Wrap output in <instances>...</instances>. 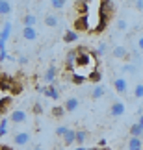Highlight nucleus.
<instances>
[{"mask_svg": "<svg viewBox=\"0 0 143 150\" xmlns=\"http://www.w3.org/2000/svg\"><path fill=\"white\" fill-rule=\"evenodd\" d=\"M36 22H37V17L33 13H26L22 17V26H36Z\"/></svg>", "mask_w": 143, "mask_h": 150, "instance_id": "obj_20", "label": "nucleus"}, {"mask_svg": "<svg viewBox=\"0 0 143 150\" xmlns=\"http://www.w3.org/2000/svg\"><path fill=\"white\" fill-rule=\"evenodd\" d=\"M50 115H52L54 119H61L65 115V108L63 106H54L52 109H50Z\"/></svg>", "mask_w": 143, "mask_h": 150, "instance_id": "obj_26", "label": "nucleus"}, {"mask_svg": "<svg viewBox=\"0 0 143 150\" xmlns=\"http://www.w3.org/2000/svg\"><path fill=\"white\" fill-rule=\"evenodd\" d=\"M30 139H32V135L28 134V132H17L13 135V143L17 146H26L28 143H30Z\"/></svg>", "mask_w": 143, "mask_h": 150, "instance_id": "obj_4", "label": "nucleus"}, {"mask_svg": "<svg viewBox=\"0 0 143 150\" xmlns=\"http://www.w3.org/2000/svg\"><path fill=\"white\" fill-rule=\"evenodd\" d=\"M112 11H113V2H112V0H102V2H100V13L110 17Z\"/></svg>", "mask_w": 143, "mask_h": 150, "instance_id": "obj_15", "label": "nucleus"}, {"mask_svg": "<svg viewBox=\"0 0 143 150\" xmlns=\"http://www.w3.org/2000/svg\"><path fill=\"white\" fill-rule=\"evenodd\" d=\"M138 48L143 52V35H139V39H138Z\"/></svg>", "mask_w": 143, "mask_h": 150, "instance_id": "obj_40", "label": "nucleus"}, {"mask_svg": "<svg viewBox=\"0 0 143 150\" xmlns=\"http://www.w3.org/2000/svg\"><path fill=\"white\" fill-rule=\"evenodd\" d=\"M117 28H119V30H127V22H125V21H117Z\"/></svg>", "mask_w": 143, "mask_h": 150, "instance_id": "obj_38", "label": "nucleus"}, {"mask_svg": "<svg viewBox=\"0 0 143 150\" xmlns=\"http://www.w3.org/2000/svg\"><path fill=\"white\" fill-rule=\"evenodd\" d=\"M106 50H108V45H106V43H100L99 48H97V56H104Z\"/></svg>", "mask_w": 143, "mask_h": 150, "instance_id": "obj_34", "label": "nucleus"}, {"mask_svg": "<svg viewBox=\"0 0 143 150\" xmlns=\"http://www.w3.org/2000/svg\"><path fill=\"white\" fill-rule=\"evenodd\" d=\"M85 80H88V76H84V74H78V72H73L71 74V82L74 85H82Z\"/></svg>", "mask_w": 143, "mask_h": 150, "instance_id": "obj_27", "label": "nucleus"}, {"mask_svg": "<svg viewBox=\"0 0 143 150\" xmlns=\"http://www.w3.org/2000/svg\"><path fill=\"white\" fill-rule=\"evenodd\" d=\"M134 96L136 98H143V83H138L134 87Z\"/></svg>", "mask_w": 143, "mask_h": 150, "instance_id": "obj_32", "label": "nucleus"}, {"mask_svg": "<svg viewBox=\"0 0 143 150\" xmlns=\"http://www.w3.org/2000/svg\"><path fill=\"white\" fill-rule=\"evenodd\" d=\"M56 78H58V69H56V65H50L47 71H45V76H43V82L47 85H52L56 82Z\"/></svg>", "mask_w": 143, "mask_h": 150, "instance_id": "obj_5", "label": "nucleus"}, {"mask_svg": "<svg viewBox=\"0 0 143 150\" xmlns=\"http://www.w3.org/2000/svg\"><path fill=\"white\" fill-rule=\"evenodd\" d=\"M11 13V4L8 0H0V15H9Z\"/></svg>", "mask_w": 143, "mask_h": 150, "instance_id": "obj_29", "label": "nucleus"}, {"mask_svg": "<svg viewBox=\"0 0 143 150\" xmlns=\"http://www.w3.org/2000/svg\"><path fill=\"white\" fill-rule=\"evenodd\" d=\"M32 150H43V148H41V146H33Z\"/></svg>", "mask_w": 143, "mask_h": 150, "instance_id": "obj_45", "label": "nucleus"}, {"mask_svg": "<svg viewBox=\"0 0 143 150\" xmlns=\"http://www.w3.org/2000/svg\"><path fill=\"white\" fill-rule=\"evenodd\" d=\"M132 4H134V8H136V9L143 11V0H132Z\"/></svg>", "mask_w": 143, "mask_h": 150, "instance_id": "obj_37", "label": "nucleus"}, {"mask_svg": "<svg viewBox=\"0 0 143 150\" xmlns=\"http://www.w3.org/2000/svg\"><path fill=\"white\" fill-rule=\"evenodd\" d=\"M11 106V96L6 95L4 98H0V115L2 117H6V111H8V108Z\"/></svg>", "mask_w": 143, "mask_h": 150, "instance_id": "obj_16", "label": "nucleus"}, {"mask_svg": "<svg viewBox=\"0 0 143 150\" xmlns=\"http://www.w3.org/2000/svg\"><path fill=\"white\" fill-rule=\"evenodd\" d=\"M9 35H11V22H6L4 28H2V33H0V41L6 43L9 39Z\"/></svg>", "mask_w": 143, "mask_h": 150, "instance_id": "obj_24", "label": "nucleus"}, {"mask_svg": "<svg viewBox=\"0 0 143 150\" xmlns=\"http://www.w3.org/2000/svg\"><path fill=\"white\" fill-rule=\"evenodd\" d=\"M76 57H78L76 50L67 52V56H65V69L67 71H74V69H76Z\"/></svg>", "mask_w": 143, "mask_h": 150, "instance_id": "obj_8", "label": "nucleus"}, {"mask_svg": "<svg viewBox=\"0 0 143 150\" xmlns=\"http://www.w3.org/2000/svg\"><path fill=\"white\" fill-rule=\"evenodd\" d=\"M19 63H21V65H26V63H28V56H21L19 57Z\"/></svg>", "mask_w": 143, "mask_h": 150, "instance_id": "obj_39", "label": "nucleus"}, {"mask_svg": "<svg viewBox=\"0 0 143 150\" xmlns=\"http://www.w3.org/2000/svg\"><path fill=\"white\" fill-rule=\"evenodd\" d=\"M15 83H17L15 78L8 76V74H0V91H4V93H11V89H13Z\"/></svg>", "mask_w": 143, "mask_h": 150, "instance_id": "obj_1", "label": "nucleus"}, {"mask_svg": "<svg viewBox=\"0 0 143 150\" xmlns=\"http://www.w3.org/2000/svg\"><path fill=\"white\" fill-rule=\"evenodd\" d=\"M8 2H11V0H8Z\"/></svg>", "mask_w": 143, "mask_h": 150, "instance_id": "obj_48", "label": "nucleus"}, {"mask_svg": "<svg viewBox=\"0 0 143 150\" xmlns=\"http://www.w3.org/2000/svg\"><path fill=\"white\" fill-rule=\"evenodd\" d=\"M26 119H28V115L24 109H13L9 115V120L13 124H22V122H26Z\"/></svg>", "mask_w": 143, "mask_h": 150, "instance_id": "obj_3", "label": "nucleus"}, {"mask_svg": "<svg viewBox=\"0 0 143 150\" xmlns=\"http://www.w3.org/2000/svg\"><path fill=\"white\" fill-rule=\"evenodd\" d=\"M22 89H24V87H22V83L17 82V83L13 85V89H11V95H21V93H22Z\"/></svg>", "mask_w": 143, "mask_h": 150, "instance_id": "obj_33", "label": "nucleus"}, {"mask_svg": "<svg viewBox=\"0 0 143 150\" xmlns=\"http://www.w3.org/2000/svg\"><path fill=\"white\" fill-rule=\"evenodd\" d=\"M63 150H65V148H63Z\"/></svg>", "mask_w": 143, "mask_h": 150, "instance_id": "obj_49", "label": "nucleus"}, {"mask_svg": "<svg viewBox=\"0 0 143 150\" xmlns=\"http://www.w3.org/2000/svg\"><path fill=\"white\" fill-rule=\"evenodd\" d=\"M128 48L127 47H123V45H115L112 50V56L113 57H117V59H128Z\"/></svg>", "mask_w": 143, "mask_h": 150, "instance_id": "obj_9", "label": "nucleus"}, {"mask_svg": "<svg viewBox=\"0 0 143 150\" xmlns=\"http://www.w3.org/2000/svg\"><path fill=\"white\" fill-rule=\"evenodd\" d=\"M128 150H143L141 137H130L128 139Z\"/></svg>", "mask_w": 143, "mask_h": 150, "instance_id": "obj_17", "label": "nucleus"}, {"mask_svg": "<svg viewBox=\"0 0 143 150\" xmlns=\"http://www.w3.org/2000/svg\"><path fill=\"white\" fill-rule=\"evenodd\" d=\"M21 35H22V39H24V41H36V39H37V30H36V26H22Z\"/></svg>", "mask_w": 143, "mask_h": 150, "instance_id": "obj_6", "label": "nucleus"}, {"mask_svg": "<svg viewBox=\"0 0 143 150\" xmlns=\"http://www.w3.org/2000/svg\"><path fill=\"white\" fill-rule=\"evenodd\" d=\"M104 93H106V89L102 87V85H93V89H91V98H93V100H99V98L104 96Z\"/></svg>", "mask_w": 143, "mask_h": 150, "instance_id": "obj_19", "label": "nucleus"}, {"mask_svg": "<svg viewBox=\"0 0 143 150\" xmlns=\"http://www.w3.org/2000/svg\"><path fill=\"white\" fill-rule=\"evenodd\" d=\"M65 132H67V126H58V128H56V135L63 137V135H65Z\"/></svg>", "mask_w": 143, "mask_h": 150, "instance_id": "obj_36", "label": "nucleus"}, {"mask_svg": "<svg viewBox=\"0 0 143 150\" xmlns=\"http://www.w3.org/2000/svg\"><path fill=\"white\" fill-rule=\"evenodd\" d=\"M125 109H127V106L123 102H113L110 106V117H121V115H125Z\"/></svg>", "mask_w": 143, "mask_h": 150, "instance_id": "obj_10", "label": "nucleus"}, {"mask_svg": "<svg viewBox=\"0 0 143 150\" xmlns=\"http://www.w3.org/2000/svg\"><path fill=\"white\" fill-rule=\"evenodd\" d=\"M32 111L36 113V115H41V113H43V108H41V104H39V102H36V104L32 106Z\"/></svg>", "mask_w": 143, "mask_h": 150, "instance_id": "obj_35", "label": "nucleus"}, {"mask_svg": "<svg viewBox=\"0 0 143 150\" xmlns=\"http://www.w3.org/2000/svg\"><path fill=\"white\" fill-rule=\"evenodd\" d=\"M106 145V139H99V146H104Z\"/></svg>", "mask_w": 143, "mask_h": 150, "instance_id": "obj_42", "label": "nucleus"}, {"mask_svg": "<svg viewBox=\"0 0 143 150\" xmlns=\"http://www.w3.org/2000/svg\"><path fill=\"white\" fill-rule=\"evenodd\" d=\"M0 33H2V30H0Z\"/></svg>", "mask_w": 143, "mask_h": 150, "instance_id": "obj_47", "label": "nucleus"}, {"mask_svg": "<svg viewBox=\"0 0 143 150\" xmlns=\"http://www.w3.org/2000/svg\"><path fill=\"white\" fill-rule=\"evenodd\" d=\"M113 89H115L119 95H127V91H128V83H127V80L121 78V76L113 78Z\"/></svg>", "mask_w": 143, "mask_h": 150, "instance_id": "obj_7", "label": "nucleus"}, {"mask_svg": "<svg viewBox=\"0 0 143 150\" xmlns=\"http://www.w3.org/2000/svg\"><path fill=\"white\" fill-rule=\"evenodd\" d=\"M43 95L48 96V98H52V100H60V89L54 87V83H52V85H47V87H43Z\"/></svg>", "mask_w": 143, "mask_h": 150, "instance_id": "obj_11", "label": "nucleus"}, {"mask_svg": "<svg viewBox=\"0 0 143 150\" xmlns=\"http://www.w3.org/2000/svg\"><path fill=\"white\" fill-rule=\"evenodd\" d=\"M9 117H2V120H0V137H4L6 134H8V126H9Z\"/></svg>", "mask_w": 143, "mask_h": 150, "instance_id": "obj_28", "label": "nucleus"}, {"mask_svg": "<svg viewBox=\"0 0 143 150\" xmlns=\"http://www.w3.org/2000/svg\"><path fill=\"white\" fill-rule=\"evenodd\" d=\"M63 41H65L67 45L76 43V41H78V32H74V30H65V33H63Z\"/></svg>", "mask_w": 143, "mask_h": 150, "instance_id": "obj_14", "label": "nucleus"}, {"mask_svg": "<svg viewBox=\"0 0 143 150\" xmlns=\"http://www.w3.org/2000/svg\"><path fill=\"white\" fill-rule=\"evenodd\" d=\"M45 24L50 26V28H56V26H60V19H58V15H47L45 17Z\"/></svg>", "mask_w": 143, "mask_h": 150, "instance_id": "obj_21", "label": "nucleus"}, {"mask_svg": "<svg viewBox=\"0 0 143 150\" xmlns=\"http://www.w3.org/2000/svg\"><path fill=\"white\" fill-rule=\"evenodd\" d=\"M141 135H143V126L139 122L130 126V137H141Z\"/></svg>", "mask_w": 143, "mask_h": 150, "instance_id": "obj_23", "label": "nucleus"}, {"mask_svg": "<svg viewBox=\"0 0 143 150\" xmlns=\"http://www.w3.org/2000/svg\"><path fill=\"white\" fill-rule=\"evenodd\" d=\"M139 59H141V50L136 47V48L130 50V54H128V61H130V63H134V65H138Z\"/></svg>", "mask_w": 143, "mask_h": 150, "instance_id": "obj_18", "label": "nucleus"}, {"mask_svg": "<svg viewBox=\"0 0 143 150\" xmlns=\"http://www.w3.org/2000/svg\"><path fill=\"white\" fill-rule=\"evenodd\" d=\"M123 72H128V74H138V65H134V63H125L121 67Z\"/></svg>", "mask_w": 143, "mask_h": 150, "instance_id": "obj_30", "label": "nucleus"}, {"mask_svg": "<svg viewBox=\"0 0 143 150\" xmlns=\"http://www.w3.org/2000/svg\"><path fill=\"white\" fill-rule=\"evenodd\" d=\"M88 30H89V17L84 13L74 21V32H88Z\"/></svg>", "mask_w": 143, "mask_h": 150, "instance_id": "obj_2", "label": "nucleus"}, {"mask_svg": "<svg viewBox=\"0 0 143 150\" xmlns=\"http://www.w3.org/2000/svg\"><path fill=\"white\" fill-rule=\"evenodd\" d=\"M0 150H15V148L9 146V145H2V146H0Z\"/></svg>", "mask_w": 143, "mask_h": 150, "instance_id": "obj_41", "label": "nucleus"}, {"mask_svg": "<svg viewBox=\"0 0 143 150\" xmlns=\"http://www.w3.org/2000/svg\"><path fill=\"white\" fill-rule=\"evenodd\" d=\"M76 143V130H73V128H67L65 132V135H63V145L65 146H71Z\"/></svg>", "mask_w": 143, "mask_h": 150, "instance_id": "obj_12", "label": "nucleus"}, {"mask_svg": "<svg viewBox=\"0 0 143 150\" xmlns=\"http://www.w3.org/2000/svg\"><path fill=\"white\" fill-rule=\"evenodd\" d=\"M65 2H67V0H50V8H54V9H63V8H65Z\"/></svg>", "mask_w": 143, "mask_h": 150, "instance_id": "obj_31", "label": "nucleus"}, {"mask_svg": "<svg viewBox=\"0 0 143 150\" xmlns=\"http://www.w3.org/2000/svg\"><path fill=\"white\" fill-rule=\"evenodd\" d=\"M88 137L89 135H88V132H85V130H78L76 132V145L78 146H84V143L88 141Z\"/></svg>", "mask_w": 143, "mask_h": 150, "instance_id": "obj_25", "label": "nucleus"}, {"mask_svg": "<svg viewBox=\"0 0 143 150\" xmlns=\"http://www.w3.org/2000/svg\"><path fill=\"white\" fill-rule=\"evenodd\" d=\"M74 150H88V148H85V146H76Z\"/></svg>", "mask_w": 143, "mask_h": 150, "instance_id": "obj_44", "label": "nucleus"}, {"mask_svg": "<svg viewBox=\"0 0 143 150\" xmlns=\"http://www.w3.org/2000/svg\"><path fill=\"white\" fill-rule=\"evenodd\" d=\"M22 2H28V0H22Z\"/></svg>", "mask_w": 143, "mask_h": 150, "instance_id": "obj_46", "label": "nucleus"}, {"mask_svg": "<svg viewBox=\"0 0 143 150\" xmlns=\"http://www.w3.org/2000/svg\"><path fill=\"white\" fill-rule=\"evenodd\" d=\"M138 122H139V124L143 126V115H139V120H138Z\"/></svg>", "mask_w": 143, "mask_h": 150, "instance_id": "obj_43", "label": "nucleus"}, {"mask_svg": "<svg viewBox=\"0 0 143 150\" xmlns=\"http://www.w3.org/2000/svg\"><path fill=\"white\" fill-rule=\"evenodd\" d=\"M88 80H89L91 83L99 85V82L102 80V74H100V71H97V69H95V71H91V72L88 74Z\"/></svg>", "mask_w": 143, "mask_h": 150, "instance_id": "obj_22", "label": "nucleus"}, {"mask_svg": "<svg viewBox=\"0 0 143 150\" xmlns=\"http://www.w3.org/2000/svg\"><path fill=\"white\" fill-rule=\"evenodd\" d=\"M78 106H80V100L76 98V96H71V98H67V100H65V104H63L65 111H69V113L76 111V109H78Z\"/></svg>", "mask_w": 143, "mask_h": 150, "instance_id": "obj_13", "label": "nucleus"}]
</instances>
